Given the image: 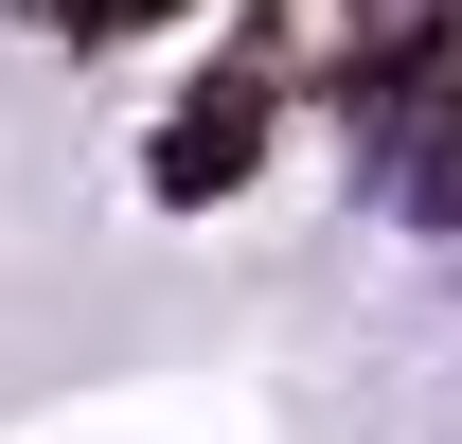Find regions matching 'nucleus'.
<instances>
[{"instance_id":"nucleus-1","label":"nucleus","mask_w":462,"mask_h":444,"mask_svg":"<svg viewBox=\"0 0 462 444\" xmlns=\"http://www.w3.org/2000/svg\"><path fill=\"white\" fill-rule=\"evenodd\" d=\"M445 18H462V0H285V36H267V54H285V71H338V89H374V71L427 54Z\"/></svg>"},{"instance_id":"nucleus-2","label":"nucleus","mask_w":462,"mask_h":444,"mask_svg":"<svg viewBox=\"0 0 462 444\" xmlns=\"http://www.w3.org/2000/svg\"><path fill=\"white\" fill-rule=\"evenodd\" d=\"M249 143H267V71H231V89H196V107L161 125V161H143V178H161L178 214H196V196H231V178H249Z\"/></svg>"}]
</instances>
